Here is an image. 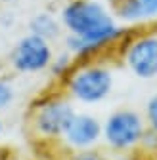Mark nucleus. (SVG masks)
Wrapping results in <instances>:
<instances>
[{
  "mask_svg": "<svg viewBox=\"0 0 157 160\" xmlns=\"http://www.w3.org/2000/svg\"><path fill=\"white\" fill-rule=\"evenodd\" d=\"M144 114L130 107L111 111L102 122V143L111 152H134L146 132Z\"/></svg>",
  "mask_w": 157,
  "mask_h": 160,
  "instance_id": "obj_4",
  "label": "nucleus"
},
{
  "mask_svg": "<svg viewBox=\"0 0 157 160\" xmlns=\"http://www.w3.org/2000/svg\"><path fill=\"white\" fill-rule=\"evenodd\" d=\"M60 86L73 103L98 105L111 95L115 86V72L107 57L77 61L69 76L60 82Z\"/></svg>",
  "mask_w": 157,
  "mask_h": 160,
  "instance_id": "obj_2",
  "label": "nucleus"
},
{
  "mask_svg": "<svg viewBox=\"0 0 157 160\" xmlns=\"http://www.w3.org/2000/svg\"><path fill=\"white\" fill-rule=\"evenodd\" d=\"M113 15L121 25H142L157 19V0H121L113 4Z\"/></svg>",
  "mask_w": 157,
  "mask_h": 160,
  "instance_id": "obj_8",
  "label": "nucleus"
},
{
  "mask_svg": "<svg viewBox=\"0 0 157 160\" xmlns=\"http://www.w3.org/2000/svg\"><path fill=\"white\" fill-rule=\"evenodd\" d=\"M14 2H17V0H0V4H6V6L8 4H14Z\"/></svg>",
  "mask_w": 157,
  "mask_h": 160,
  "instance_id": "obj_18",
  "label": "nucleus"
},
{
  "mask_svg": "<svg viewBox=\"0 0 157 160\" xmlns=\"http://www.w3.org/2000/svg\"><path fill=\"white\" fill-rule=\"evenodd\" d=\"M117 53L132 76L140 80L157 78V29L127 34L117 48Z\"/></svg>",
  "mask_w": 157,
  "mask_h": 160,
  "instance_id": "obj_5",
  "label": "nucleus"
},
{
  "mask_svg": "<svg viewBox=\"0 0 157 160\" xmlns=\"http://www.w3.org/2000/svg\"><path fill=\"white\" fill-rule=\"evenodd\" d=\"M144 120H146V126L157 132V92L149 95V99L144 105Z\"/></svg>",
  "mask_w": 157,
  "mask_h": 160,
  "instance_id": "obj_14",
  "label": "nucleus"
},
{
  "mask_svg": "<svg viewBox=\"0 0 157 160\" xmlns=\"http://www.w3.org/2000/svg\"><path fill=\"white\" fill-rule=\"evenodd\" d=\"M15 101V86L10 78L0 76V112L6 111Z\"/></svg>",
  "mask_w": 157,
  "mask_h": 160,
  "instance_id": "obj_12",
  "label": "nucleus"
},
{
  "mask_svg": "<svg viewBox=\"0 0 157 160\" xmlns=\"http://www.w3.org/2000/svg\"><path fill=\"white\" fill-rule=\"evenodd\" d=\"M77 65V59L69 53V52H57L54 53V59H52V63L48 67L50 74L57 80V82H63V80L69 76V72L73 71V67Z\"/></svg>",
  "mask_w": 157,
  "mask_h": 160,
  "instance_id": "obj_10",
  "label": "nucleus"
},
{
  "mask_svg": "<svg viewBox=\"0 0 157 160\" xmlns=\"http://www.w3.org/2000/svg\"><path fill=\"white\" fill-rule=\"evenodd\" d=\"M62 31L63 27L60 17L52 12H38L29 19V32L48 40V42H54L56 38H60Z\"/></svg>",
  "mask_w": 157,
  "mask_h": 160,
  "instance_id": "obj_9",
  "label": "nucleus"
},
{
  "mask_svg": "<svg viewBox=\"0 0 157 160\" xmlns=\"http://www.w3.org/2000/svg\"><path fill=\"white\" fill-rule=\"evenodd\" d=\"M54 59L52 42L36 36V34H23L10 50V69L17 74H41L48 71Z\"/></svg>",
  "mask_w": 157,
  "mask_h": 160,
  "instance_id": "obj_6",
  "label": "nucleus"
},
{
  "mask_svg": "<svg viewBox=\"0 0 157 160\" xmlns=\"http://www.w3.org/2000/svg\"><path fill=\"white\" fill-rule=\"evenodd\" d=\"M62 160H109V156L100 149H88V151H73L67 152Z\"/></svg>",
  "mask_w": 157,
  "mask_h": 160,
  "instance_id": "obj_13",
  "label": "nucleus"
},
{
  "mask_svg": "<svg viewBox=\"0 0 157 160\" xmlns=\"http://www.w3.org/2000/svg\"><path fill=\"white\" fill-rule=\"evenodd\" d=\"M75 112V103L63 92L38 97L29 112V128L33 137L44 143L60 141Z\"/></svg>",
  "mask_w": 157,
  "mask_h": 160,
  "instance_id": "obj_3",
  "label": "nucleus"
},
{
  "mask_svg": "<svg viewBox=\"0 0 157 160\" xmlns=\"http://www.w3.org/2000/svg\"><path fill=\"white\" fill-rule=\"evenodd\" d=\"M17 25V15L14 10L10 8H4V10H0V29L2 31H10Z\"/></svg>",
  "mask_w": 157,
  "mask_h": 160,
  "instance_id": "obj_15",
  "label": "nucleus"
},
{
  "mask_svg": "<svg viewBox=\"0 0 157 160\" xmlns=\"http://www.w3.org/2000/svg\"><path fill=\"white\" fill-rule=\"evenodd\" d=\"M109 160H138V152H113Z\"/></svg>",
  "mask_w": 157,
  "mask_h": 160,
  "instance_id": "obj_16",
  "label": "nucleus"
},
{
  "mask_svg": "<svg viewBox=\"0 0 157 160\" xmlns=\"http://www.w3.org/2000/svg\"><path fill=\"white\" fill-rule=\"evenodd\" d=\"M67 152L98 149L102 143V120L92 112H75L67 130L60 139Z\"/></svg>",
  "mask_w": 157,
  "mask_h": 160,
  "instance_id": "obj_7",
  "label": "nucleus"
},
{
  "mask_svg": "<svg viewBox=\"0 0 157 160\" xmlns=\"http://www.w3.org/2000/svg\"><path fill=\"white\" fill-rule=\"evenodd\" d=\"M136 152H142L146 156H157V132L151 128H146V132L142 133V139L138 143Z\"/></svg>",
  "mask_w": 157,
  "mask_h": 160,
  "instance_id": "obj_11",
  "label": "nucleus"
},
{
  "mask_svg": "<svg viewBox=\"0 0 157 160\" xmlns=\"http://www.w3.org/2000/svg\"><path fill=\"white\" fill-rule=\"evenodd\" d=\"M109 2H111V4H117V2H121V0H109Z\"/></svg>",
  "mask_w": 157,
  "mask_h": 160,
  "instance_id": "obj_19",
  "label": "nucleus"
},
{
  "mask_svg": "<svg viewBox=\"0 0 157 160\" xmlns=\"http://www.w3.org/2000/svg\"><path fill=\"white\" fill-rule=\"evenodd\" d=\"M57 17L67 32L65 52L77 61L107 57L127 36L125 27L102 0H67Z\"/></svg>",
  "mask_w": 157,
  "mask_h": 160,
  "instance_id": "obj_1",
  "label": "nucleus"
},
{
  "mask_svg": "<svg viewBox=\"0 0 157 160\" xmlns=\"http://www.w3.org/2000/svg\"><path fill=\"white\" fill-rule=\"evenodd\" d=\"M2 135H4V120L0 116V139H2Z\"/></svg>",
  "mask_w": 157,
  "mask_h": 160,
  "instance_id": "obj_17",
  "label": "nucleus"
}]
</instances>
